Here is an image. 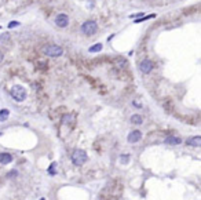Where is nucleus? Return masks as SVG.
<instances>
[{
	"mask_svg": "<svg viewBox=\"0 0 201 200\" xmlns=\"http://www.w3.org/2000/svg\"><path fill=\"white\" fill-rule=\"evenodd\" d=\"M17 171L15 170H13V171H10V173H8V177H17Z\"/></svg>",
	"mask_w": 201,
	"mask_h": 200,
	"instance_id": "nucleus-20",
	"label": "nucleus"
},
{
	"mask_svg": "<svg viewBox=\"0 0 201 200\" xmlns=\"http://www.w3.org/2000/svg\"><path fill=\"white\" fill-rule=\"evenodd\" d=\"M131 123L132 124H142L143 123V119L141 115H132L131 116Z\"/></svg>",
	"mask_w": 201,
	"mask_h": 200,
	"instance_id": "nucleus-12",
	"label": "nucleus"
},
{
	"mask_svg": "<svg viewBox=\"0 0 201 200\" xmlns=\"http://www.w3.org/2000/svg\"><path fill=\"white\" fill-rule=\"evenodd\" d=\"M10 116V111L8 109H2L0 111V121H6Z\"/></svg>",
	"mask_w": 201,
	"mask_h": 200,
	"instance_id": "nucleus-13",
	"label": "nucleus"
},
{
	"mask_svg": "<svg viewBox=\"0 0 201 200\" xmlns=\"http://www.w3.org/2000/svg\"><path fill=\"white\" fill-rule=\"evenodd\" d=\"M165 142L168 145H179L182 142V139H181V138H178V137H174V135H171V137H167L165 138Z\"/></svg>",
	"mask_w": 201,
	"mask_h": 200,
	"instance_id": "nucleus-10",
	"label": "nucleus"
},
{
	"mask_svg": "<svg viewBox=\"0 0 201 200\" xmlns=\"http://www.w3.org/2000/svg\"><path fill=\"white\" fill-rule=\"evenodd\" d=\"M70 159H72V163L75 166H81V164H84L88 160V156L83 149H76V151H73Z\"/></svg>",
	"mask_w": 201,
	"mask_h": 200,
	"instance_id": "nucleus-3",
	"label": "nucleus"
},
{
	"mask_svg": "<svg viewBox=\"0 0 201 200\" xmlns=\"http://www.w3.org/2000/svg\"><path fill=\"white\" fill-rule=\"evenodd\" d=\"M55 25L58 28H66L69 25V17L66 14H58L55 18Z\"/></svg>",
	"mask_w": 201,
	"mask_h": 200,
	"instance_id": "nucleus-5",
	"label": "nucleus"
},
{
	"mask_svg": "<svg viewBox=\"0 0 201 200\" xmlns=\"http://www.w3.org/2000/svg\"><path fill=\"white\" fill-rule=\"evenodd\" d=\"M128 142L130 144H136V142H139L141 139H142V133L139 131V130H134V131H131L130 134H128Z\"/></svg>",
	"mask_w": 201,
	"mask_h": 200,
	"instance_id": "nucleus-7",
	"label": "nucleus"
},
{
	"mask_svg": "<svg viewBox=\"0 0 201 200\" xmlns=\"http://www.w3.org/2000/svg\"><path fill=\"white\" fill-rule=\"evenodd\" d=\"M0 137H2V133H0Z\"/></svg>",
	"mask_w": 201,
	"mask_h": 200,
	"instance_id": "nucleus-22",
	"label": "nucleus"
},
{
	"mask_svg": "<svg viewBox=\"0 0 201 200\" xmlns=\"http://www.w3.org/2000/svg\"><path fill=\"white\" fill-rule=\"evenodd\" d=\"M13 161V156L10 153H7V152H2L0 153V164H10Z\"/></svg>",
	"mask_w": 201,
	"mask_h": 200,
	"instance_id": "nucleus-9",
	"label": "nucleus"
},
{
	"mask_svg": "<svg viewBox=\"0 0 201 200\" xmlns=\"http://www.w3.org/2000/svg\"><path fill=\"white\" fill-rule=\"evenodd\" d=\"M3 59H4V54L2 53V51H0V64L3 62Z\"/></svg>",
	"mask_w": 201,
	"mask_h": 200,
	"instance_id": "nucleus-21",
	"label": "nucleus"
},
{
	"mask_svg": "<svg viewBox=\"0 0 201 200\" xmlns=\"http://www.w3.org/2000/svg\"><path fill=\"white\" fill-rule=\"evenodd\" d=\"M15 27H20V22H17V21H11V22L8 23V28H10V29H13V28H15Z\"/></svg>",
	"mask_w": 201,
	"mask_h": 200,
	"instance_id": "nucleus-17",
	"label": "nucleus"
},
{
	"mask_svg": "<svg viewBox=\"0 0 201 200\" xmlns=\"http://www.w3.org/2000/svg\"><path fill=\"white\" fill-rule=\"evenodd\" d=\"M0 40H2V42H7V40H10V35H8V33H3V35L0 36Z\"/></svg>",
	"mask_w": 201,
	"mask_h": 200,
	"instance_id": "nucleus-16",
	"label": "nucleus"
},
{
	"mask_svg": "<svg viewBox=\"0 0 201 200\" xmlns=\"http://www.w3.org/2000/svg\"><path fill=\"white\" fill-rule=\"evenodd\" d=\"M130 161V155H121L120 156V163L121 164H127Z\"/></svg>",
	"mask_w": 201,
	"mask_h": 200,
	"instance_id": "nucleus-15",
	"label": "nucleus"
},
{
	"mask_svg": "<svg viewBox=\"0 0 201 200\" xmlns=\"http://www.w3.org/2000/svg\"><path fill=\"white\" fill-rule=\"evenodd\" d=\"M132 105H134V106H136L138 109H141V108H142V105H141V104H139L138 101H134V102H132Z\"/></svg>",
	"mask_w": 201,
	"mask_h": 200,
	"instance_id": "nucleus-19",
	"label": "nucleus"
},
{
	"mask_svg": "<svg viewBox=\"0 0 201 200\" xmlns=\"http://www.w3.org/2000/svg\"><path fill=\"white\" fill-rule=\"evenodd\" d=\"M186 144H187L189 146L200 148V146H201V137H200V135H196V137L189 138L187 141H186Z\"/></svg>",
	"mask_w": 201,
	"mask_h": 200,
	"instance_id": "nucleus-8",
	"label": "nucleus"
},
{
	"mask_svg": "<svg viewBox=\"0 0 201 200\" xmlns=\"http://www.w3.org/2000/svg\"><path fill=\"white\" fill-rule=\"evenodd\" d=\"M54 167H55V163H52V164H51V167L48 168L50 175H55V171H54Z\"/></svg>",
	"mask_w": 201,
	"mask_h": 200,
	"instance_id": "nucleus-18",
	"label": "nucleus"
},
{
	"mask_svg": "<svg viewBox=\"0 0 201 200\" xmlns=\"http://www.w3.org/2000/svg\"><path fill=\"white\" fill-rule=\"evenodd\" d=\"M154 17H156V14H149V15H146V17H141V18H138V20H134V22L139 23V22H143V21L150 20V18H154Z\"/></svg>",
	"mask_w": 201,
	"mask_h": 200,
	"instance_id": "nucleus-14",
	"label": "nucleus"
},
{
	"mask_svg": "<svg viewBox=\"0 0 201 200\" xmlns=\"http://www.w3.org/2000/svg\"><path fill=\"white\" fill-rule=\"evenodd\" d=\"M10 94H11L14 101H17V102H22V101H25V98H26V90L20 84L13 86L10 90Z\"/></svg>",
	"mask_w": 201,
	"mask_h": 200,
	"instance_id": "nucleus-2",
	"label": "nucleus"
},
{
	"mask_svg": "<svg viewBox=\"0 0 201 200\" xmlns=\"http://www.w3.org/2000/svg\"><path fill=\"white\" fill-rule=\"evenodd\" d=\"M102 48H104L102 43H97L94 46H91L90 48H88V51H90V53H99V51H102Z\"/></svg>",
	"mask_w": 201,
	"mask_h": 200,
	"instance_id": "nucleus-11",
	"label": "nucleus"
},
{
	"mask_svg": "<svg viewBox=\"0 0 201 200\" xmlns=\"http://www.w3.org/2000/svg\"><path fill=\"white\" fill-rule=\"evenodd\" d=\"M153 62L150 61V59H143L142 62L139 64V69H141V72L145 73V75H147V73H150L153 70Z\"/></svg>",
	"mask_w": 201,
	"mask_h": 200,
	"instance_id": "nucleus-6",
	"label": "nucleus"
},
{
	"mask_svg": "<svg viewBox=\"0 0 201 200\" xmlns=\"http://www.w3.org/2000/svg\"><path fill=\"white\" fill-rule=\"evenodd\" d=\"M42 53L47 57H51V58H57V57H61L63 54V48L61 46H57V44H47V46L43 47Z\"/></svg>",
	"mask_w": 201,
	"mask_h": 200,
	"instance_id": "nucleus-1",
	"label": "nucleus"
},
{
	"mask_svg": "<svg viewBox=\"0 0 201 200\" xmlns=\"http://www.w3.org/2000/svg\"><path fill=\"white\" fill-rule=\"evenodd\" d=\"M80 30H81L83 35H85V36H92V35H95L97 30H98V23L92 20L85 21V22L81 25Z\"/></svg>",
	"mask_w": 201,
	"mask_h": 200,
	"instance_id": "nucleus-4",
	"label": "nucleus"
}]
</instances>
